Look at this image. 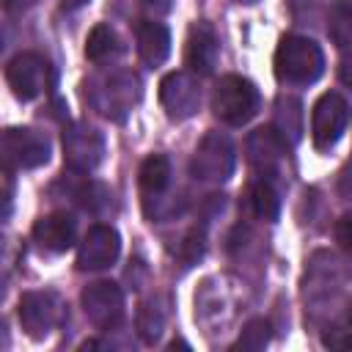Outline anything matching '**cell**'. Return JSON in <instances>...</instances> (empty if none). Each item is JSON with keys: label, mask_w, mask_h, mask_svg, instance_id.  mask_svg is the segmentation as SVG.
Listing matches in <instances>:
<instances>
[{"label": "cell", "mask_w": 352, "mask_h": 352, "mask_svg": "<svg viewBox=\"0 0 352 352\" xmlns=\"http://www.w3.org/2000/svg\"><path fill=\"white\" fill-rule=\"evenodd\" d=\"M82 305H85V316L96 324V327H113L121 319V305L124 297L118 292L116 283H91L82 292Z\"/></svg>", "instance_id": "8"}, {"label": "cell", "mask_w": 352, "mask_h": 352, "mask_svg": "<svg viewBox=\"0 0 352 352\" xmlns=\"http://www.w3.org/2000/svg\"><path fill=\"white\" fill-rule=\"evenodd\" d=\"M63 151H66V160L72 168L88 170L102 157V138L88 126H72L63 135Z\"/></svg>", "instance_id": "11"}, {"label": "cell", "mask_w": 352, "mask_h": 352, "mask_svg": "<svg viewBox=\"0 0 352 352\" xmlns=\"http://www.w3.org/2000/svg\"><path fill=\"white\" fill-rule=\"evenodd\" d=\"M327 36L336 47H352V0H333L327 11Z\"/></svg>", "instance_id": "16"}, {"label": "cell", "mask_w": 352, "mask_h": 352, "mask_svg": "<svg viewBox=\"0 0 352 352\" xmlns=\"http://www.w3.org/2000/svg\"><path fill=\"white\" fill-rule=\"evenodd\" d=\"M324 344L327 346H352V311H349V316L341 327H336L324 336Z\"/></svg>", "instance_id": "22"}, {"label": "cell", "mask_w": 352, "mask_h": 352, "mask_svg": "<svg viewBox=\"0 0 352 352\" xmlns=\"http://www.w3.org/2000/svg\"><path fill=\"white\" fill-rule=\"evenodd\" d=\"M258 107V91L250 80L239 74H226L220 77L214 94H212V110L223 124L242 126L256 116Z\"/></svg>", "instance_id": "2"}, {"label": "cell", "mask_w": 352, "mask_h": 352, "mask_svg": "<svg viewBox=\"0 0 352 352\" xmlns=\"http://www.w3.org/2000/svg\"><path fill=\"white\" fill-rule=\"evenodd\" d=\"M121 250V239L116 234V228L110 226H94L77 253V267L80 270H104L118 258Z\"/></svg>", "instance_id": "7"}, {"label": "cell", "mask_w": 352, "mask_h": 352, "mask_svg": "<svg viewBox=\"0 0 352 352\" xmlns=\"http://www.w3.org/2000/svg\"><path fill=\"white\" fill-rule=\"evenodd\" d=\"M170 52V33L162 22H140L138 25V55L148 66H160Z\"/></svg>", "instance_id": "14"}, {"label": "cell", "mask_w": 352, "mask_h": 352, "mask_svg": "<svg viewBox=\"0 0 352 352\" xmlns=\"http://www.w3.org/2000/svg\"><path fill=\"white\" fill-rule=\"evenodd\" d=\"M333 231H336L338 248L352 256V212H349V214H341V217L336 220V228H333Z\"/></svg>", "instance_id": "21"}, {"label": "cell", "mask_w": 352, "mask_h": 352, "mask_svg": "<svg viewBox=\"0 0 352 352\" xmlns=\"http://www.w3.org/2000/svg\"><path fill=\"white\" fill-rule=\"evenodd\" d=\"M267 338H270V322L253 319V322L245 324V330L239 336V346L242 349H261L267 344Z\"/></svg>", "instance_id": "20"}, {"label": "cell", "mask_w": 352, "mask_h": 352, "mask_svg": "<svg viewBox=\"0 0 352 352\" xmlns=\"http://www.w3.org/2000/svg\"><path fill=\"white\" fill-rule=\"evenodd\" d=\"M3 154L8 165L36 168L50 160V146L36 129H6L3 132Z\"/></svg>", "instance_id": "6"}, {"label": "cell", "mask_w": 352, "mask_h": 352, "mask_svg": "<svg viewBox=\"0 0 352 352\" xmlns=\"http://www.w3.org/2000/svg\"><path fill=\"white\" fill-rule=\"evenodd\" d=\"M217 55H220V44H217V36L214 30L206 25V22H198L192 30H190V38H187V52H184V60L190 66V72L195 74H209L217 63Z\"/></svg>", "instance_id": "10"}, {"label": "cell", "mask_w": 352, "mask_h": 352, "mask_svg": "<svg viewBox=\"0 0 352 352\" xmlns=\"http://www.w3.org/2000/svg\"><path fill=\"white\" fill-rule=\"evenodd\" d=\"M239 3H256V0H239Z\"/></svg>", "instance_id": "26"}, {"label": "cell", "mask_w": 352, "mask_h": 352, "mask_svg": "<svg viewBox=\"0 0 352 352\" xmlns=\"http://www.w3.org/2000/svg\"><path fill=\"white\" fill-rule=\"evenodd\" d=\"M33 239H36L41 248H47V250L60 253V250L72 248V242H74V220H72L69 214H63V212L47 214V217H41V220H36V226H33Z\"/></svg>", "instance_id": "13"}, {"label": "cell", "mask_w": 352, "mask_h": 352, "mask_svg": "<svg viewBox=\"0 0 352 352\" xmlns=\"http://www.w3.org/2000/svg\"><path fill=\"white\" fill-rule=\"evenodd\" d=\"M190 168H192V176L195 179H206V182L228 179V173L234 168V151H231L228 138H223V135H206L204 143L198 146Z\"/></svg>", "instance_id": "5"}, {"label": "cell", "mask_w": 352, "mask_h": 352, "mask_svg": "<svg viewBox=\"0 0 352 352\" xmlns=\"http://www.w3.org/2000/svg\"><path fill=\"white\" fill-rule=\"evenodd\" d=\"M58 319V305H55V294H41V292H30L22 297L19 302V322L25 324V330L30 336H44Z\"/></svg>", "instance_id": "12"}, {"label": "cell", "mask_w": 352, "mask_h": 352, "mask_svg": "<svg viewBox=\"0 0 352 352\" xmlns=\"http://www.w3.org/2000/svg\"><path fill=\"white\" fill-rule=\"evenodd\" d=\"M322 69H324V55H322L316 41H311L305 36L280 38V44L275 50L278 80L292 82V85H308V82L319 80Z\"/></svg>", "instance_id": "1"}, {"label": "cell", "mask_w": 352, "mask_h": 352, "mask_svg": "<svg viewBox=\"0 0 352 352\" xmlns=\"http://www.w3.org/2000/svg\"><path fill=\"white\" fill-rule=\"evenodd\" d=\"M36 0H3V6L8 8V11H25V8H30Z\"/></svg>", "instance_id": "25"}, {"label": "cell", "mask_w": 352, "mask_h": 352, "mask_svg": "<svg viewBox=\"0 0 352 352\" xmlns=\"http://www.w3.org/2000/svg\"><path fill=\"white\" fill-rule=\"evenodd\" d=\"M349 121V107L341 94H322L311 110V138L316 148H330L338 143Z\"/></svg>", "instance_id": "3"}, {"label": "cell", "mask_w": 352, "mask_h": 352, "mask_svg": "<svg viewBox=\"0 0 352 352\" xmlns=\"http://www.w3.org/2000/svg\"><path fill=\"white\" fill-rule=\"evenodd\" d=\"M338 77H341V82H344V85H349V88H352V55L341 60V66H338Z\"/></svg>", "instance_id": "24"}, {"label": "cell", "mask_w": 352, "mask_h": 352, "mask_svg": "<svg viewBox=\"0 0 352 352\" xmlns=\"http://www.w3.org/2000/svg\"><path fill=\"white\" fill-rule=\"evenodd\" d=\"M6 80L11 85V91L19 99H36L38 94H44L52 82L50 74V63L36 55V52H22L16 58H11V63L6 66Z\"/></svg>", "instance_id": "4"}, {"label": "cell", "mask_w": 352, "mask_h": 352, "mask_svg": "<svg viewBox=\"0 0 352 352\" xmlns=\"http://www.w3.org/2000/svg\"><path fill=\"white\" fill-rule=\"evenodd\" d=\"M338 190H341V195L352 198V165H346V168H344L341 182H338Z\"/></svg>", "instance_id": "23"}, {"label": "cell", "mask_w": 352, "mask_h": 352, "mask_svg": "<svg viewBox=\"0 0 352 352\" xmlns=\"http://www.w3.org/2000/svg\"><path fill=\"white\" fill-rule=\"evenodd\" d=\"M170 182V165L162 154H151L140 165V187L146 192H162Z\"/></svg>", "instance_id": "18"}, {"label": "cell", "mask_w": 352, "mask_h": 352, "mask_svg": "<svg viewBox=\"0 0 352 352\" xmlns=\"http://www.w3.org/2000/svg\"><path fill=\"white\" fill-rule=\"evenodd\" d=\"M248 151L256 165H261V160L264 165H275L286 151V140L280 138L278 129H256V135L248 140Z\"/></svg>", "instance_id": "15"}, {"label": "cell", "mask_w": 352, "mask_h": 352, "mask_svg": "<svg viewBox=\"0 0 352 352\" xmlns=\"http://www.w3.org/2000/svg\"><path fill=\"white\" fill-rule=\"evenodd\" d=\"M160 99L168 110L170 118H187L198 110V102H201V94L195 88V80L184 72H176V74H168L160 85Z\"/></svg>", "instance_id": "9"}, {"label": "cell", "mask_w": 352, "mask_h": 352, "mask_svg": "<svg viewBox=\"0 0 352 352\" xmlns=\"http://www.w3.org/2000/svg\"><path fill=\"white\" fill-rule=\"evenodd\" d=\"M116 50H118V44H116L113 28L96 25V28L88 33V41H85V58H88V60L102 63V60H107L110 55H116Z\"/></svg>", "instance_id": "19"}, {"label": "cell", "mask_w": 352, "mask_h": 352, "mask_svg": "<svg viewBox=\"0 0 352 352\" xmlns=\"http://www.w3.org/2000/svg\"><path fill=\"white\" fill-rule=\"evenodd\" d=\"M248 206L256 217L261 220H275L278 212H280V201H278V192L267 184V182H256L250 184L248 190Z\"/></svg>", "instance_id": "17"}]
</instances>
